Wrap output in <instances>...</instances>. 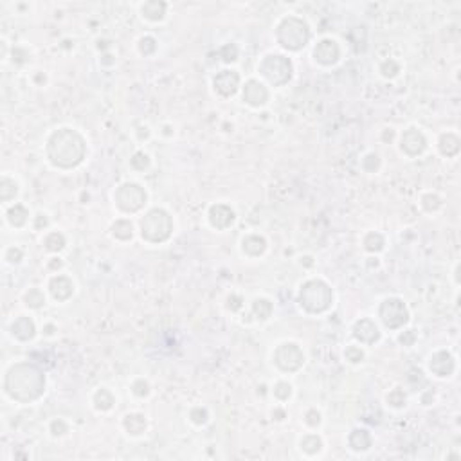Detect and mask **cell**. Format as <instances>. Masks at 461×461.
<instances>
[{
  "mask_svg": "<svg viewBox=\"0 0 461 461\" xmlns=\"http://www.w3.org/2000/svg\"><path fill=\"white\" fill-rule=\"evenodd\" d=\"M395 305H396V308H398V315H400L398 319L405 323V319H407V313H405V307H403V303H402V301H396V299H387V301L384 303V307H382V308L389 310V308H395ZM391 313L395 315V312H391ZM387 326H391V328H393V317H391L389 325H387Z\"/></svg>",
  "mask_w": 461,
  "mask_h": 461,
  "instance_id": "1",
  "label": "cell"
}]
</instances>
